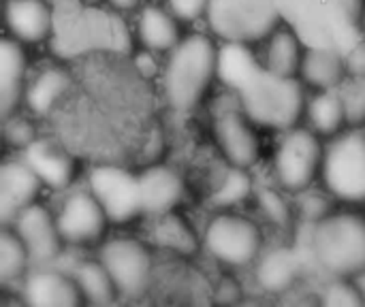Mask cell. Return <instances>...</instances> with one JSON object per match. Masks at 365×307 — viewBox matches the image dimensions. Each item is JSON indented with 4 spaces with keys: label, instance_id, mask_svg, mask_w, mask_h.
<instances>
[{
    "label": "cell",
    "instance_id": "obj_15",
    "mask_svg": "<svg viewBox=\"0 0 365 307\" xmlns=\"http://www.w3.org/2000/svg\"><path fill=\"white\" fill-rule=\"evenodd\" d=\"M26 307H83L86 299L73 276L53 267H38L24 282Z\"/></svg>",
    "mask_w": 365,
    "mask_h": 307
},
{
    "label": "cell",
    "instance_id": "obj_42",
    "mask_svg": "<svg viewBox=\"0 0 365 307\" xmlns=\"http://www.w3.org/2000/svg\"><path fill=\"white\" fill-rule=\"evenodd\" d=\"M47 2L56 9V6H62V4H66V2H71V0H47Z\"/></svg>",
    "mask_w": 365,
    "mask_h": 307
},
{
    "label": "cell",
    "instance_id": "obj_14",
    "mask_svg": "<svg viewBox=\"0 0 365 307\" xmlns=\"http://www.w3.org/2000/svg\"><path fill=\"white\" fill-rule=\"evenodd\" d=\"M214 135L229 165L250 169L259 158V139L252 120L242 107H225L214 118Z\"/></svg>",
    "mask_w": 365,
    "mask_h": 307
},
{
    "label": "cell",
    "instance_id": "obj_2",
    "mask_svg": "<svg viewBox=\"0 0 365 307\" xmlns=\"http://www.w3.org/2000/svg\"><path fill=\"white\" fill-rule=\"evenodd\" d=\"M280 15L306 47L346 53L364 34V0H278Z\"/></svg>",
    "mask_w": 365,
    "mask_h": 307
},
{
    "label": "cell",
    "instance_id": "obj_25",
    "mask_svg": "<svg viewBox=\"0 0 365 307\" xmlns=\"http://www.w3.org/2000/svg\"><path fill=\"white\" fill-rule=\"evenodd\" d=\"M257 56L248 47V43H235L225 41L222 47H218V60H216V77L235 94L261 71Z\"/></svg>",
    "mask_w": 365,
    "mask_h": 307
},
{
    "label": "cell",
    "instance_id": "obj_1",
    "mask_svg": "<svg viewBox=\"0 0 365 307\" xmlns=\"http://www.w3.org/2000/svg\"><path fill=\"white\" fill-rule=\"evenodd\" d=\"M51 43L64 58H88L98 53L126 56L133 49L130 32L118 15L94 4H83L81 0L56 6Z\"/></svg>",
    "mask_w": 365,
    "mask_h": 307
},
{
    "label": "cell",
    "instance_id": "obj_45",
    "mask_svg": "<svg viewBox=\"0 0 365 307\" xmlns=\"http://www.w3.org/2000/svg\"><path fill=\"white\" fill-rule=\"evenodd\" d=\"M128 307H150V306H128Z\"/></svg>",
    "mask_w": 365,
    "mask_h": 307
},
{
    "label": "cell",
    "instance_id": "obj_43",
    "mask_svg": "<svg viewBox=\"0 0 365 307\" xmlns=\"http://www.w3.org/2000/svg\"><path fill=\"white\" fill-rule=\"evenodd\" d=\"M81 2H83V4H94V6H98L103 0H81Z\"/></svg>",
    "mask_w": 365,
    "mask_h": 307
},
{
    "label": "cell",
    "instance_id": "obj_12",
    "mask_svg": "<svg viewBox=\"0 0 365 307\" xmlns=\"http://www.w3.org/2000/svg\"><path fill=\"white\" fill-rule=\"evenodd\" d=\"M9 229L15 231V235L21 239L26 246L30 261L36 263L38 267L51 265L60 254H62V235L58 229L56 216L38 203L30 205L24 209L11 224Z\"/></svg>",
    "mask_w": 365,
    "mask_h": 307
},
{
    "label": "cell",
    "instance_id": "obj_16",
    "mask_svg": "<svg viewBox=\"0 0 365 307\" xmlns=\"http://www.w3.org/2000/svg\"><path fill=\"white\" fill-rule=\"evenodd\" d=\"M43 182L21 160H6L0 169V220L9 227L24 209L36 203Z\"/></svg>",
    "mask_w": 365,
    "mask_h": 307
},
{
    "label": "cell",
    "instance_id": "obj_38",
    "mask_svg": "<svg viewBox=\"0 0 365 307\" xmlns=\"http://www.w3.org/2000/svg\"><path fill=\"white\" fill-rule=\"evenodd\" d=\"M242 299V286L233 278H222L214 286V303L218 307H233Z\"/></svg>",
    "mask_w": 365,
    "mask_h": 307
},
{
    "label": "cell",
    "instance_id": "obj_44",
    "mask_svg": "<svg viewBox=\"0 0 365 307\" xmlns=\"http://www.w3.org/2000/svg\"><path fill=\"white\" fill-rule=\"evenodd\" d=\"M361 30L365 32V0H364V11H361Z\"/></svg>",
    "mask_w": 365,
    "mask_h": 307
},
{
    "label": "cell",
    "instance_id": "obj_23",
    "mask_svg": "<svg viewBox=\"0 0 365 307\" xmlns=\"http://www.w3.org/2000/svg\"><path fill=\"white\" fill-rule=\"evenodd\" d=\"M75 77L62 66H47L38 71L26 85L24 103L34 115H49L71 92Z\"/></svg>",
    "mask_w": 365,
    "mask_h": 307
},
{
    "label": "cell",
    "instance_id": "obj_40",
    "mask_svg": "<svg viewBox=\"0 0 365 307\" xmlns=\"http://www.w3.org/2000/svg\"><path fill=\"white\" fill-rule=\"evenodd\" d=\"M287 307H319V295H304L293 299Z\"/></svg>",
    "mask_w": 365,
    "mask_h": 307
},
{
    "label": "cell",
    "instance_id": "obj_27",
    "mask_svg": "<svg viewBox=\"0 0 365 307\" xmlns=\"http://www.w3.org/2000/svg\"><path fill=\"white\" fill-rule=\"evenodd\" d=\"M306 118L310 128L319 137H338L340 130L349 124L346 109L338 90L317 92L306 107Z\"/></svg>",
    "mask_w": 365,
    "mask_h": 307
},
{
    "label": "cell",
    "instance_id": "obj_33",
    "mask_svg": "<svg viewBox=\"0 0 365 307\" xmlns=\"http://www.w3.org/2000/svg\"><path fill=\"white\" fill-rule=\"evenodd\" d=\"M344 109H346V122L353 128H359L365 124V77L349 75L346 81L338 88Z\"/></svg>",
    "mask_w": 365,
    "mask_h": 307
},
{
    "label": "cell",
    "instance_id": "obj_35",
    "mask_svg": "<svg viewBox=\"0 0 365 307\" xmlns=\"http://www.w3.org/2000/svg\"><path fill=\"white\" fill-rule=\"evenodd\" d=\"M4 137H6V141L11 145L21 147V150H26L34 139H38L34 126L30 124V120L21 118V115H15V113L4 118Z\"/></svg>",
    "mask_w": 365,
    "mask_h": 307
},
{
    "label": "cell",
    "instance_id": "obj_36",
    "mask_svg": "<svg viewBox=\"0 0 365 307\" xmlns=\"http://www.w3.org/2000/svg\"><path fill=\"white\" fill-rule=\"evenodd\" d=\"M212 0H165L167 9L180 21H197L199 17L207 15V6Z\"/></svg>",
    "mask_w": 365,
    "mask_h": 307
},
{
    "label": "cell",
    "instance_id": "obj_17",
    "mask_svg": "<svg viewBox=\"0 0 365 307\" xmlns=\"http://www.w3.org/2000/svg\"><path fill=\"white\" fill-rule=\"evenodd\" d=\"M4 19L15 41L41 43L53 34L56 9L47 0H9Z\"/></svg>",
    "mask_w": 365,
    "mask_h": 307
},
{
    "label": "cell",
    "instance_id": "obj_41",
    "mask_svg": "<svg viewBox=\"0 0 365 307\" xmlns=\"http://www.w3.org/2000/svg\"><path fill=\"white\" fill-rule=\"evenodd\" d=\"M357 284H359V288H361V295H364V301H365V274L357 278Z\"/></svg>",
    "mask_w": 365,
    "mask_h": 307
},
{
    "label": "cell",
    "instance_id": "obj_3",
    "mask_svg": "<svg viewBox=\"0 0 365 307\" xmlns=\"http://www.w3.org/2000/svg\"><path fill=\"white\" fill-rule=\"evenodd\" d=\"M218 47L201 32L184 36L163 68V94L171 109L192 111L216 77Z\"/></svg>",
    "mask_w": 365,
    "mask_h": 307
},
{
    "label": "cell",
    "instance_id": "obj_13",
    "mask_svg": "<svg viewBox=\"0 0 365 307\" xmlns=\"http://www.w3.org/2000/svg\"><path fill=\"white\" fill-rule=\"evenodd\" d=\"M56 220H58L62 239L75 246H83V244H92L101 239L109 222L105 209L92 197L90 190L68 194L64 203L60 205Z\"/></svg>",
    "mask_w": 365,
    "mask_h": 307
},
{
    "label": "cell",
    "instance_id": "obj_4",
    "mask_svg": "<svg viewBox=\"0 0 365 307\" xmlns=\"http://www.w3.org/2000/svg\"><path fill=\"white\" fill-rule=\"evenodd\" d=\"M235 96L255 124L282 132L295 128L308 107L302 79L276 75L265 66Z\"/></svg>",
    "mask_w": 365,
    "mask_h": 307
},
{
    "label": "cell",
    "instance_id": "obj_24",
    "mask_svg": "<svg viewBox=\"0 0 365 307\" xmlns=\"http://www.w3.org/2000/svg\"><path fill=\"white\" fill-rule=\"evenodd\" d=\"M302 274V261L291 248H274L257 259V282L267 293H287Z\"/></svg>",
    "mask_w": 365,
    "mask_h": 307
},
{
    "label": "cell",
    "instance_id": "obj_32",
    "mask_svg": "<svg viewBox=\"0 0 365 307\" xmlns=\"http://www.w3.org/2000/svg\"><path fill=\"white\" fill-rule=\"evenodd\" d=\"M319 307H365L361 288L357 280L336 278L321 295Z\"/></svg>",
    "mask_w": 365,
    "mask_h": 307
},
{
    "label": "cell",
    "instance_id": "obj_30",
    "mask_svg": "<svg viewBox=\"0 0 365 307\" xmlns=\"http://www.w3.org/2000/svg\"><path fill=\"white\" fill-rule=\"evenodd\" d=\"M30 254L13 229L4 227L0 233V278L2 282H13L21 278L30 267Z\"/></svg>",
    "mask_w": 365,
    "mask_h": 307
},
{
    "label": "cell",
    "instance_id": "obj_37",
    "mask_svg": "<svg viewBox=\"0 0 365 307\" xmlns=\"http://www.w3.org/2000/svg\"><path fill=\"white\" fill-rule=\"evenodd\" d=\"M302 216H304V222H308V224H317V222H321L323 218H327L329 214H327V201L321 197V194H314V192H306L304 197H302Z\"/></svg>",
    "mask_w": 365,
    "mask_h": 307
},
{
    "label": "cell",
    "instance_id": "obj_10",
    "mask_svg": "<svg viewBox=\"0 0 365 307\" xmlns=\"http://www.w3.org/2000/svg\"><path fill=\"white\" fill-rule=\"evenodd\" d=\"M98 261L109 271L118 293L126 299H139L152 284L154 263L150 250L130 237H115L103 244Z\"/></svg>",
    "mask_w": 365,
    "mask_h": 307
},
{
    "label": "cell",
    "instance_id": "obj_9",
    "mask_svg": "<svg viewBox=\"0 0 365 307\" xmlns=\"http://www.w3.org/2000/svg\"><path fill=\"white\" fill-rule=\"evenodd\" d=\"M203 244L216 261L229 267H244L261 256L263 235L252 220L227 212L210 220Z\"/></svg>",
    "mask_w": 365,
    "mask_h": 307
},
{
    "label": "cell",
    "instance_id": "obj_11",
    "mask_svg": "<svg viewBox=\"0 0 365 307\" xmlns=\"http://www.w3.org/2000/svg\"><path fill=\"white\" fill-rule=\"evenodd\" d=\"M88 186L92 197L105 209L109 222H128L143 214L139 175L115 162H101L90 169Z\"/></svg>",
    "mask_w": 365,
    "mask_h": 307
},
{
    "label": "cell",
    "instance_id": "obj_7",
    "mask_svg": "<svg viewBox=\"0 0 365 307\" xmlns=\"http://www.w3.org/2000/svg\"><path fill=\"white\" fill-rule=\"evenodd\" d=\"M325 188L340 201H365V132L351 130L331 139L325 147L323 169Z\"/></svg>",
    "mask_w": 365,
    "mask_h": 307
},
{
    "label": "cell",
    "instance_id": "obj_19",
    "mask_svg": "<svg viewBox=\"0 0 365 307\" xmlns=\"http://www.w3.org/2000/svg\"><path fill=\"white\" fill-rule=\"evenodd\" d=\"M24 162L36 173L43 186L62 190L75 177V160L73 156L49 139H34L24 150Z\"/></svg>",
    "mask_w": 365,
    "mask_h": 307
},
{
    "label": "cell",
    "instance_id": "obj_39",
    "mask_svg": "<svg viewBox=\"0 0 365 307\" xmlns=\"http://www.w3.org/2000/svg\"><path fill=\"white\" fill-rule=\"evenodd\" d=\"M344 56H346L349 75L365 77V32L355 41V45Z\"/></svg>",
    "mask_w": 365,
    "mask_h": 307
},
{
    "label": "cell",
    "instance_id": "obj_21",
    "mask_svg": "<svg viewBox=\"0 0 365 307\" xmlns=\"http://www.w3.org/2000/svg\"><path fill=\"white\" fill-rule=\"evenodd\" d=\"M349 77L346 56L331 47H306L299 79L314 88L317 92L323 90H338Z\"/></svg>",
    "mask_w": 365,
    "mask_h": 307
},
{
    "label": "cell",
    "instance_id": "obj_29",
    "mask_svg": "<svg viewBox=\"0 0 365 307\" xmlns=\"http://www.w3.org/2000/svg\"><path fill=\"white\" fill-rule=\"evenodd\" d=\"M252 190H255V184H252L248 169L229 165V169L220 175V182L214 188L212 201L216 207H233L246 201Z\"/></svg>",
    "mask_w": 365,
    "mask_h": 307
},
{
    "label": "cell",
    "instance_id": "obj_20",
    "mask_svg": "<svg viewBox=\"0 0 365 307\" xmlns=\"http://www.w3.org/2000/svg\"><path fill=\"white\" fill-rule=\"evenodd\" d=\"M26 53L19 41L6 36L0 45V111L9 118L26 96Z\"/></svg>",
    "mask_w": 365,
    "mask_h": 307
},
{
    "label": "cell",
    "instance_id": "obj_28",
    "mask_svg": "<svg viewBox=\"0 0 365 307\" xmlns=\"http://www.w3.org/2000/svg\"><path fill=\"white\" fill-rule=\"evenodd\" d=\"M86 303L94 307H109L120 295L105 265L96 261H81L71 271Z\"/></svg>",
    "mask_w": 365,
    "mask_h": 307
},
{
    "label": "cell",
    "instance_id": "obj_31",
    "mask_svg": "<svg viewBox=\"0 0 365 307\" xmlns=\"http://www.w3.org/2000/svg\"><path fill=\"white\" fill-rule=\"evenodd\" d=\"M160 218H163V222L158 224V231H156L160 246H165L167 250L178 252L182 256L195 254L199 248V241H197V235L192 233V229L188 227V222H184V218L175 216L173 212L165 214Z\"/></svg>",
    "mask_w": 365,
    "mask_h": 307
},
{
    "label": "cell",
    "instance_id": "obj_8",
    "mask_svg": "<svg viewBox=\"0 0 365 307\" xmlns=\"http://www.w3.org/2000/svg\"><path fill=\"white\" fill-rule=\"evenodd\" d=\"M325 147L312 128H291L280 139L274 154L278 186L289 192H306L323 169Z\"/></svg>",
    "mask_w": 365,
    "mask_h": 307
},
{
    "label": "cell",
    "instance_id": "obj_18",
    "mask_svg": "<svg viewBox=\"0 0 365 307\" xmlns=\"http://www.w3.org/2000/svg\"><path fill=\"white\" fill-rule=\"evenodd\" d=\"M139 190L143 214L165 216L184 199V179L171 167L150 165L139 173Z\"/></svg>",
    "mask_w": 365,
    "mask_h": 307
},
{
    "label": "cell",
    "instance_id": "obj_5",
    "mask_svg": "<svg viewBox=\"0 0 365 307\" xmlns=\"http://www.w3.org/2000/svg\"><path fill=\"white\" fill-rule=\"evenodd\" d=\"M310 248L325 271L336 278L357 280L365 274V218L329 214L312 227Z\"/></svg>",
    "mask_w": 365,
    "mask_h": 307
},
{
    "label": "cell",
    "instance_id": "obj_6",
    "mask_svg": "<svg viewBox=\"0 0 365 307\" xmlns=\"http://www.w3.org/2000/svg\"><path fill=\"white\" fill-rule=\"evenodd\" d=\"M205 17L216 36L235 43L269 38L282 21L278 0H212Z\"/></svg>",
    "mask_w": 365,
    "mask_h": 307
},
{
    "label": "cell",
    "instance_id": "obj_22",
    "mask_svg": "<svg viewBox=\"0 0 365 307\" xmlns=\"http://www.w3.org/2000/svg\"><path fill=\"white\" fill-rule=\"evenodd\" d=\"M180 19L167 9L148 4L139 11L137 17V38L145 51L167 53L173 51L175 45L184 38L180 34Z\"/></svg>",
    "mask_w": 365,
    "mask_h": 307
},
{
    "label": "cell",
    "instance_id": "obj_26",
    "mask_svg": "<svg viewBox=\"0 0 365 307\" xmlns=\"http://www.w3.org/2000/svg\"><path fill=\"white\" fill-rule=\"evenodd\" d=\"M304 53H306L304 41L291 28H278L267 38L265 68L282 77H297Z\"/></svg>",
    "mask_w": 365,
    "mask_h": 307
},
{
    "label": "cell",
    "instance_id": "obj_34",
    "mask_svg": "<svg viewBox=\"0 0 365 307\" xmlns=\"http://www.w3.org/2000/svg\"><path fill=\"white\" fill-rule=\"evenodd\" d=\"M255 192H257V201H259V207L265 214V218L272 224H276L278 229H289L293 214H291V207H289L287 199L272 186L255 188Z\"/></svg>",
    "mask_w": 365,
    "mask_h": 307
}]
</instances>
